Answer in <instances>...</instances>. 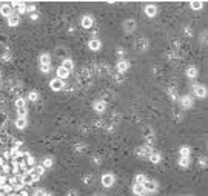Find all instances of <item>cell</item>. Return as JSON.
I'll return each instance as SVG.
<instances>
[{
  "mask_svg": "<svg viewBox=\"0 0 208 196\" xmlns=\"http://www.w3.org/2000/svg\"><path fill=\"white\" fill-rule=\"evenodd\" d=\"M114 184V176L111 173H105L102 176V185L103 187H113Z\"/></svg>",
  "mask_w": 208,
  "mask_h": 196,
  "instance_id": "cell-1",
  "label": "cell"
},
{
  "mask_svg": "<svg viewBox=\"0 0 208 196\" xmlns=\"http://www.w3.org/2000/svg\"><path fill=\"white\" fill-rule=\"evenodd\" d=\"M142 185H144V190L145 191H150V193H153V191L157 190V182H156V181H148L147 179Z\"/></svg>",
  "mask_w": 208,
  "mask_h": 196,
  "instance_id": "cell-2",
  "label": "cell"
},
{
  "mask_svg": "<svg viewBox=\"0 0 208 196\" xmlns=\"http://www.w3.org/2000/svg\"><path fill=\"white\" fill-rule=\"evenodd\" d=\"M43 173H45V168H43L42 165H39V167H36L34 170H31V175H33V178H34V182L40 179V176H42Z\"/></svg>",
  "mask_w": 208,
  "mask_h": 196,
  "instance_id": "cell-3",
  "label": "cell"
},
{
  "mask_svg": "<svg viewBox=\"0 0 208 196\" xmlns=\"http://www.w3.org/2000/svg\"><path fill=\"white\" fill-rule=\"evenodd\" d=\"M49 87H51V90H54V91H60L62 88H63V81H60V79H53L49 82Z\"/></svg>",
  "mask_w": 208,
  "mask_h": 196,
  "instance_id": "cell-4",
  "label": "cell"
},
{
  "mask_svg": "<svg viewBox=\"0 0 208 196\" xmlns=\"http://www.w3.org/2000/svg\"><path fill=\"white\" fill-rule=\"evenodd\" d=\"M0 14H2V16H5V17H9V16L12 14V8H11V5H8V3H3L2 6H0Z\"/></svg>",
  "mask_w": 208,
  "mask_h": 196,
  "instance_id": "cell-5",
  "label": "cell"
},
{
  "mask_svg": "<svg viewBox=\"0 0 208 196\" xmlns=\"http://www.w3.org/2000/svg\"><path fill=\"white\" fill-rule=\"evenodd\" d=\"M88 46H89L91 51H99L100 46H102V43H100L99 39H91V40L88 42Z\"/></svg>",
  "mask_w": 208,
  "mask_h": 196,
  "instance_id": "cell-6",
  "label": "cell"
},
{
  "mask_svg": "<svg viewBox=\"0 0 208 196\" xmlns=\"http://www.w3.org/2000/svg\"><path fill=\"white\" fill-rule=\"evenodd\" d=\"M194 94H196L197 97H200V99H203L206 96V88L202 87V85H196L194 87Z\"/></svg>",
  "mask_w": 208,
  "mask_h": 196,
  "instance_id": "cell-7",
  "label": "cell"
},
{
  "mask_svg": "<svg viewBox=\"0 0 208 196\" xmlns=\"http://www.w3.org/2000/svg\"><path fill=\"white\" fill-rule=\"evenodd\" d=\"M22 182H23V184H26V185H31V184H33V182H34V178H33L31 172H25V173L22 175Z\"/></svg>",
  "mask_w": 208,
  "mask_h": 196,
  "instance_id": "cell-8",
  "label": "cell"
},
{
  "mask_svg": "<svg viewBox=\"0 0 208 196\" xmlns=\"http://www.w3.org/2000/svg\"><path fill=\"white\" fill-rule=\"evenodd\" d=\"M19 22H20V16L19 14H11L8 17V25L9 27H17Z\"/></svg>",
  "mask_w": 208,
  "mask_h": 196,
  "instance_id": "cell-9",
  "label": "cell"
},
{
  "mask_svg": "<svg viewBox=\"0 0 208 196\" xmlns=\"http://www.w3.org/2000/svg\"><path fill=\"white\" fill-rule=\"evenodd\" d=\"M145 14L148 17H154L156 14H157V8H156L154 5H147L145 6Z\"/></svg>",
  "mask_w": 208,
  "mask_h": 196,
  "instance_id": "cell-10",
  "label": "cell"
},
{
  "mask_svg": "<svg viewBox=\"0 0 208 196\" xmlns=\"http://www.w3.org/2000/svg\"><path fill=\"white\" fill-rule=\"evenodd\" d=\"M180 103H182V108H191L193 100H191V97H190V96H182Z\"/></svg>",
  "mask_w": 208,
  "mask_h": 196,
  "instance_id": "cell-11",
  "label": "cell"
},
{
  "mask_svg": "<svg viewBox=\"0 0 208 196\" xmlns=\"http://www.w3.org/2000/svg\"><path fill=\"white\" fill-rule=\"evenodd\" d=\"M93 17H91V16H83L82 17V27L83 28H91V27H93Z\"/></svg>",
  "mask_w": 208,
  "mask_h": 196,
  "instance_id": "cell-12",
  "label": "cell"
},
{
  "mask_svg": "<svg viewBox=\"0 0 208 196\" xmlns=\"http://www.w3.org/2000/svg\"><path fill=\"white\" fill-rule=\"evenodd\" d=\"M68 76H70V71H67L63 67H59V68H57V79L63 81V79H67Z\"/></svg>",
  "mask_w": 208,
  "mask_h": 196,
  "instance_id": "cell-13",
  "label": "cell"
},
{
  "mask_svg": "<svg viewBox=\"0 0 208 196\" xmlns=\"http://www.w3.org/2000/svg\"><path fill=\"white\" fill-rule=\"evenodd\" d=\"M105 108H107V102H103V100H97V102L94 103V110H96L97 113L105 111Z\"/></svg>",
  "mask_w": 208,
  "mask_h": 196,
  "instance_id": "cell-14",
  "label": "cell"
},
{
  "mask_svg": "<svg viewBox=\"0 0 208 196\" xmlns=\"http://www.w3.org/2000/svg\"><path fill=\"white\" fill-rule=\"evenodd\" d=\"M128 68H129V63H128L126 60H120V62H117V71L125 73Z\"/></svg>",
  "mask_w": 208,
  "mask_h": 196,
  "instance_id": "cell-15",
  "label": "cell"
},
{
  "mask_svg": "<svg viewBox=\"0 0 208 196\" xmlns=\"http://www.w3.org/2000/svg\"><path fill=\"white\" fill-rule=\"evenodd\" d=\"M26 117H17V121H16V127L19 128V130H23L25 127H26Z\"/></svg>",
  "mask_w": 208,
  "mask_h": 196,
  "instance_id": "cell-16",
  "label": "cell"
},
{
  "mask_svg": "<svg viewBox=\"0 0 208 196\" xmlns=\"http://www.w3.org/2000/svg\"><path fill=\"white\" fill-rule=\"evenodd\" d=\"M133 193H134V194H139V196H142V194L145 193V190H144V185H142V184H134V185H133Z\"/></svg>",
  "mask_w": 208,
  "mask_h": 196,
  "instance_id": "cell-17",
  "label": "cell"
},
{
  "mask_svg": "<svg viewBox=\"0 0 208 196\" xmlns=\"http://www.w3.org/2000/svg\"><path fill=\"white\" fill-rule=\"evenodd\" d=\"M62 67H63L65 70H67V71H73V68H74V62H73L71 59H65Z\"/></svg>",
  "mask_w": 208,
  "mask_h": 196,
  "instance_id": "cell-18",
  "label": "cell"
},
{
  "mask_svg": "<svg viewBox=\"0 0 208 196\" xmlns=\"http://www.w3.org/2000/svg\"><path fill=\"white\" fill-rule=\"evenodd\" d=\"M123 28L129 33V31H133L134 28H136V23H134V20H125V23H123Z\"/></svg>",
  "mask_w": 208,
  "mask_h": 196,
  "instance_id": "cell-19",
  "label": "cell"
},
{
  "mask_svg": "<svg viewBox=\"0 0 208 196\" xmlns=\"http://www.w3.org/2000/svg\"><path fill=\"white\" fill-rule=\"evenodd\" d=\"M190 6H191L194 11H199V9H202L203 3H202V2H199V0H193V2H190Z\"/></svg>",
  "mask_w": 208,
  "mask_h": 196,
  "instance_id": "cell-20",
  "label": "cell"
},
{
  "mask_svg": "<svg viewBox=\"0 0 208 196\" xmlns=\"http://www.w3.org/2000/svg\"><path fill=\"white\" fill-rule=\"evenodd\" d=\"M16 108H17V110H19V108H26V102H25L23 97L16 99Z\"/></svg>",
  "mask_w": 208,
  "mask_h": 196,
  "instance_id": "cell-21",
  "label": "cell"
},
{
  "mask_svg": "<svg viewBox=\"0 0 208 196\" xmlns=\"http://www.w3.org/2000/svg\"><path fill=\"white\" fill-rule=\"evenodd\" d=\"M51 63V56L49 54H42L40 56V65H49Z\"/></svg>",
  "mask_w": 208,
  "mask_h": 196,
  "instance_id": "cell-22",
  "label": "cell"
},
{
  "mask_svg": "<svg viewBox=\"0 0 208 196\" xmlns=\"http://www.w3.org/2000/svg\"><path fill=\"white\" fill-rule=\"evenodd\" d=\"M150 161H151L153 164H159V162H160V154H159V153H151V154H150Z\"/></svg>",
  "mask_w": 208,
  "mask_h": 196,
  "instance_id": "cell-23",
  "label": "cell"
},
{
  "mask_svg": "<svg viewBox=\"0 0 208 196\" xmlns=\"http://www.w3.org/2000/svg\"><path fill=\"white\" fill-rule=\"evenodd\" d=\"M187 76H188V77H191V79H193V77H196V76H197V68L190 67V68L187 70Z\"/></svg>",
  "mask_w": 208,
  "mask_h": 196,
  "instance_id": "cell-24",
  "label": "cell"
},
{
  "mask_svg": "<svg viewBox=\"0 0 208 196\" xmlns=\"http://www.w3.org/2000/svg\"><path fill=\"white\" fill-rule=\"evenodd\" d=\"M42 167L43 168H51V167H53V159H51V158H45L43 162H42Z\"/></svg>",
  "mask_w": 208,
  "mask_h": 196,
  "instance_id": "cell-25",
  "label": "cell"
},
{
  "mask_svg": "<svg viewBox=\"0 0 208 196\" xmlns=\"http://www.w3.org/2000/svg\"><path fill=\"white\" fill-rule=\"evenodd\" d=\"M180 158H190V148L188 147H182L180 148Z\"/></svg>",
  "mask_w": 208,
  "mask_h": 196,
  "instance_id": "cell-26",
  "label": "cell"
},
{
  "mask_svg": "<svg viewBox=\"0 0 208 196\" xmlns=\"http://www.w3.org/2000/svg\"><path fill=\"white\" fill-rule=\"evenodd\" d=\"M179 165L180 167H188L190 165V158H180L179 159Z\"/></svg>",
  "mask_w": 208,
  "mask_h": 196,
  "instance_id": "cell-27",
  "label": "cell"
},
{
  "mask_svg": "<svg viewBox=\"0 0 208 196\" xmlns=\"http://www.w3.org/2000/svg\"><path fill=\"white\" fill-rule=\"evenodd\" d=\"M11 172H14L16 175H19V172H20V165H19V162H17V161L12 162V168H11Z\"/></svg>",
  "mask_w": 208,
  "mask_h": 196,
  "instance_id": "cell-28",
  "label": "cell"
},
{
  "mask_svg": "<svg viewBox=\"0 0 208 196\" xmlns=\"http://www.w3.org/2000/svg\"><path fill=\"white\" fill-rule=\"evenodd\" d=\"M145 181H147V176L145 175H137L136 176V184H144Z\"/></svg>",
  "mask_w": 208,
  "mask_h": 196,
  "instance_id": "cell-29",
  "label": "cell"
},
{
  "mask_svg": "<svg viewBox=\"0 0 208 196\" xmlns=\"http://www.w3.org/2000/svg\"><path fill=\"white\" fill-rule=\"evenodd\" d=\"M17 12H19V14H25V12H26V3H22L17 8Z\"/></svg>",
  "mask_w": 208,
  "mask_h": 196,
  "instance_id": "cell-30",
  "label": "cell"
},
{
  "mask_svg": "<svg viewBox=\"0 0 208 196\" xmlns=\"http://www.w3.org/2000/svg\"><path fill=\"white\" fill-rule=\"evenodd\" d=\"M28 97H29V100H33V102H36V100H37V97H39V94L36 93V91H31V93L28 94Z\"/></svg>",
  "mask_w": 208,
  "mask_h": 196,
  "instance_id": "cell-31",
  "label": "cell"
},
{
  "mask_svg": "<svg viewBox=\"0 0 208 196\" xmlns=\"http://www.w3.org/2000/svg\"><path fill=\"white\" fill-rule=\"evenodd\" d=\"M17 114H19V117H26V108H19Z\"/></svg>",
  "mask_w": 208,
  "mask_h": 196,
  "instance_id": "cell-32",
  "label": "cell"
},
{
  "mask_svg": "<svg viewBox=\"0 0 208 196\" xmlns=\"http://www.w3.org/2000/svg\"><path fill=\"white\" fill-rule=\"evenodd\" d=\"M46 194V191L43 190V188H37L36 191H34V196H45Z\"/></svg>",
  "mask_w": 208,
  "mask_h": 196,
  "instance_id": "cell-33",
  "label": "cell"
},
{
  "mask_svg": "<svg viewBox=\"0 0 208 196\" xmlns=\"http://www.w3.org/2000/svg\"><path fill=\"white\" fill-rule=\"evenodd\" d=\"M40 70H42V73H49V70H51V65H40Z\"/></svg>",
  "mask_w": 208,
  "mask_h": 196,
  "instance_id": "cell-34",
  "label": "cell"
},
{
  "mask_svg": "<svg viewBox=\"0 0 208 196\" xmlns=\"http://www.w3.org/2000/svg\"><path fill=\"white\" fill-rule=\"evenodd\" d=\"M34 164H36V159H34L33 156L29 154L28 158H26V165H34Z\"/></svg>",
  "mask_w": 208,
  "mask_h": 196,
  "instance_id": "cell-35",
  "label": "cell"
},
{
  "mask_svg": "<svg viewBox=\"0 0 208 196\" xmlns=\"http://www.w3.org/2000/svg\"><path fill=\"white\" fill-rule=\"evenodd\" d=\"M2 170H3V173H9V172H11V168H9L8 164H3V165H2Z\"/></svg>",
  "mask_w": 208,
  "mask_h": 196,
  "instance_id": "cell-36",
  "label": "cell"
},
{
  "mask_svg": "<svg viewBox=\"0 0 208 196\" xmlns=\"http://www.w3.org/2000/svg\"><path fill=\"white\" fill-rule=\"evenodd\" d=\"M37 17H39V14H37L36 11H34V12H31V19H33V20H36Z\"/></svg>",
  "mask_w": 208,
  "mask_h": 196,
  "instance_id": "cell-37",
  "label": "cell"
},
{
  "mask_svg": "<svg viewBox=\"0 0 208 196\" xmlns=\"http://www.w3.org/2000/svg\"><path fill=\"white\" fill-rule=\"evenodd\" d=\"M19 196H28V191H25V190H22V191L19 193Z\"/></svg>",
  "mask_w": 208,
  "mask_h": 196,
  "instance_id": "cell-38",
  "label": "cell"
},
{
  "mask_svg": "<svg viewBox=\"0 0 208 196\" xmlns=\"http://www.w3.org/2000/svg\"><path fill=\"white\" fill-rule=\"evenodd\" d=\"M68 196H76V191H70V194Z\"/></svg>",
  "mask_w": 208,
  "mask_h": 196,
  "instance_id": "cell-39",
  "label": "cell"
},
{
  "mask_svg": "<svg viewBox=\"0 0 208 196\" xmlns=\"http://www.w3.org/2000/svg\"><path fill=\"white\" fill-rule=\"evenodd\" d=\"M9 196H19V193H9Z\"/></svg>",
  "mask_w": 208,
  "mask_h": 196,
  "instance_id": "cell-40",
  "label": "cell"
},
{
  "mask_svg": "<svg viewBox=\"0 0 208 196\" xmlns=\"http://www.w3.org/2000/svg\"><path fill=\"white\" fill-rule=\"evenodd\" d=\"M5 162H3V158H0V165H3Z\"/></svg>",
  "mask_w": 208,
  "mask_h": 196,
  "instance_id": "cell-41",
  "label": "cell"
},
{
  "mask_svg": "<svg viewBox=\"0 0 208 196\" xmlns=\"http://www.w3.org/2000/svg\"><path fill=\"white\" fill-rule=\"evenodd\" d=\"M5 179H6L5 176H2V175H0V181H5Z\"/></svg>",
  "mask_w": 208,
  "mask_h": 196,
  "instance_id": "cell-42",
  "label": "cell"
},
{
  "mask_svg": "<svg viewBox=\"0 0 208 196\" xmlns=\"http://www.w3.org/2000/svg\"><path fill=\"white\" fill-rule=\"evenodd\" d=\"M45 196H51V194H49V193H46V194H45Z\"/></svg>",
  "mask_w": 208,
  "mask_h": 196,
  "instance_id": "cell-43",
  "label": "cell"
}]
</instances>
